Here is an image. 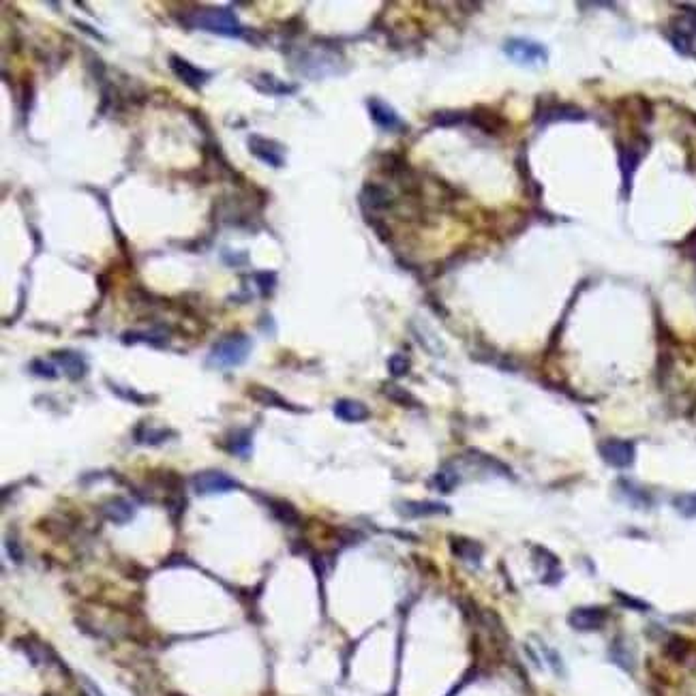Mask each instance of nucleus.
Wrapping results in <instances>:
<instances>
[{"label": "nucleus", "mask_w": 696, "mask_h": 696, "mask_svg": "<svg viewBox=\"0 0 696 696\" xmlns=\"http://www.w3.org/2000/svg\"><path fill=\"white\" fill-rule=\"evenodd\" d=\"M176 20L195 30H208L221 37H243L245 28L238 22L236 13L227 7H195L193 11H185L176 16Z\"/></svg>", "instance_id": "obj_1"}, {"label": "nucleus", "mask_w": 696, "mask_h": 696, "mask_svg": "<svg viewBox=\"0 0 696 696\" xmlns=\"http://www.w3.org/2000/svg\"><path fill=\"white\" fill-rule=\"evenodd\" d=\"M251 339L243 332H231L225 335L221 341H216L212 345L210 352V362L221 366V369H231V366H240L247 362L249 354H251Z\"/></svg>", "instance_id": "obj_2"}, {"label": "nucleus", "mask_w": 696, "mask_h": 696, "mask_svg": "<svg viewBox=\"0 0 696 696\" xmlns=\"http://www.w3.org/2000/svg\"><path fill=\"white\" fill-rule=\"evenodd\" d=\"M504 52L510 60L518 64H543L549 60V52L543 43L529 39H508Z\"/></svg>", "instance_id": "obj_3"}, {"label": "nucleus", "mask_w": 696, "mask_h": 696, "mask_svg": "<svg viewBox=\"0 0 696 696\" xmlns=\"http://www.w3.org/2000/svg\"><path fill=\"white\" fill-rule=\"evenodd\" d=\"M234 489H240L238 480H234L223 472H216V470L199 472L193 476V491L197 495H216V493H227Z\"/></svg>", "instance_id": "obj_4"}, {"label": "nucleus", "mask_w": 696, "mask_h": 696, "mask_svg": "<svg viewBox=\"0 0 696 696\" xmlns=\"http://www.w3.org/2000/svg\"><path fill=\"white\" fill-rule=\"evenodd\" d=\"M600 456L608 463L610 468L626 470L634 460V443L626 439H606L600 443Z\"/></svg>", "instance_id": "obj_5"}, {"label": "nucleus", "mask_w": 696, "mask_h": 696, "mask_svg": "<svg viewBox=\"0 0 696 696\" xmlns=\"http://www.w3.org/2000/svg\"><path fill=\"white\" fill-rule=\"evenodd\" d=\"M170 69H172V73L178 77L182 84H187L193 91H199L204 84H208V80L212 77L210 71H204V69L195 66L193 62H189L187 58H182L178 54H172L170 56Z\"/></svg>", "instance_id": "obj_6"}, {"label": "nucleus", "mask_w": 696, "mask_h": 696, "mask_svg": "<svg viewBox=\"0 0 696 696\" xmlns=\"http://www.w3.org/2000/svg\"><path fill=\"white\" fill-rule=\"evenodd\" d=\"M249 150L255 159H260L262 163L270 166V168H283L285 159H283V146L274 139H266L262 135H251L249 137Z\"/></svg>", "instance_id": "obj_7"}, {"label": "nucleus", "mask_w": 696, "mask_h": 696, "mask_svg": "<svg viewBox=\"0 0 696 696\" xmlns=\"http://www.w3.org/2000/svg\"><path fill=\"white\" fill-rule=\"evenodd\" d=\"M366 105H369V114H371L373 122L379 129H383V131H397V129H403L405 127L403 120H401V116L397 114V110L393 105H388L385 101L373 97V99L366 101Z\"/></svg>", "instance_id": "obj_8"}, {"label": "nucleus", "mask_w": 696, "mask_h": 696, "mask_svg": "<svg viewBox=\"0 0 696 696\" xmlns=\"http://www.w3.org/2000/svg\"><path fill=\"white\" fill-rule=\"evenodd\" d=\"M568 622L574 630H581V632L598 630L606 622V610L598 608V606H583V608H576V610L570 613Z\"/></svg>", "instance_id": "obj_9"}, {"label": "nucleus", "mask_w": 696, "mask_h": 696, "mask_svg": "<svg viewBox=\"0 0 696 696\" xmlns=\"http://www.w3.org/2000/svg\"><path fill=\"white\" fill-rule=\"evenodd\" d=\"M54 360L62 366V371L66 373L69 379H82L88 371L86 360L71 349H62V352H54Z\"/></svg>", "instance_id": "obj_10"}, {"label": "nucleus", "mask_w": 696, "mask_h": 696, "mask_svg": "<svg viewBox=\"0 0 696 696\" xmlns=\"http://www.w3.org/2000/svg\"><path fill=\"white\" fill-rule=\"evenodd\" d=\"M335 416L343 422H364L369 420L371 412L364 403L354 399H341L335 403Z\"/></svg>", "instance_id": "obj_11"}, {"label": "nucleus", "mask_w": 696, "mask_h": 696, "mask_svg": "<svg viewBox=\"0 0 696 696\" xmlns=\"http://www.w3.org/2000/svg\"><path fill=\"white\" fill-rule=\"evenodd\" d=\"M399 512L410 518H420V516L446 514L448 506H443L439 501H403V504H399Z\"/></svg>", "instance_id": "obj_12"}, {"label": "nucleus", "mask_w": 696, "mask_h": 696, "mask_svg": "<svg viewBox=\"0 0 696 696\" xmlns=\"http://www.w3.org/2000/svg\"><path fill=\"white\" fill-rule=\"evenodd\" d=\"M249 397L253 401H257L264 407H279V410H289V412H298V407L289 405L283 397H279L274 390L266 388V385H249Z\"/></svg>", "instance_id": "obj_13"}, {"label": "nucleus", "mask_w": 696, "mask_h": 696, "mask_svg": "<svg viewBox=\"0 0 696 696\" xmlns=\"http://www.w3.org/2000/svg\"><path fill=\"white\" fill-rule=\"evenodd\" d=\"M251 84L264 93V95H289V93H296V86H289L281 80H277V77L272 73H257Z\"/></svg>", "instance_id": "obj_14"}, {"label": "nucleus", "mask_w": 696, "mask_h": 696, "mask_svg": "<svg viewBox=\"0 0 696 696\" xmlns=\"http://www.w3.org/2000/svg\"><path fill=\"white\" fill-rule=\"evenodd\" d=\"M103 514H105V518H110L112 523H127V521H131L133 518V514H135V508H133V504L131 501H127V499H122V497H114V499H110L105 506H103Z\"/></svg>", "instance_id": "obj_15"}, {"label": "nucleus", "mask_w": 696, "mask_h": 696, "mask_svg": "<svg viewBox=\"0 0 696 696\" xmlns=\"http://www.w3.org/2000/svg\"><path fill=\"white\" fill-rule=\"evenodd\" d=\"M168 437H174L172 431H166V429H150V427H139L135 431V441L137 443H150V446H157V443H163Z\"/></svg>", "instance_id": "obj_16"}, {"label": "nucleus", "mask_w": 696, "mask_h": 696, "mask_svg": "<svg viewBox=\"0 0 696 696\" xmlns=\"http://www.w3.org/2000/svg\"><path fill=\"white\" fill-rule=\"evenodd\" d=\"M268 506H270L272 514H274L279 521H283L285 525H296V523L300 521V516H298L296 508H294L291 504H287V501H281V499H270V501H268Z\"/></svg>", "instance_id": "obj_17"}, {"label": "nucleus", "mask_w": 696, "mask_h": 696, "mask_svg": "<svg viewBox=\"0 0 696 696\" xmlns=\"http://www.w3.org/2000/svg\"><path fill=\"white\" fill-rule=\"evenodd\" d=\"M583 112L576 110V108H570V105H555V108H549L545 112V122H553V120H583Z\"/></svg>", "instance_id": "obj_18"}, {"label": "nucleus", "mask_w": 696, "mask_h": 696, "mask_svg": "<svg viewBox=\"0 0 696 696\" xmlns=\"http://www.w3.org/2000/svg\"><path fill=\"white\" fill-rule=\"evenodd\" d=\"M229 450L234 452V454H243V456H247L249 450H251V433H249V431H238V433L231 435V446H229Z\"/></svg>", "instance_id": "obj_19"}, {"label": "nucleus", "mask_w": 696, "mask_h": 696, "mask_svg": "<svg viewBox=\"0 0 696 696\" xmlns=\"http://www.w3.org/2000/svg\"><path fill=\"white\" fill-rule=\"evenodd\" d=\"M463 545H465L463 549L454 545V553H456L458 557H463L465 562L478 564V562H480V555H482V549H480L478 545H474V543H468V540H463Z\"/></svg>", "instance_id": "obj_20"}, {"label": "nucleus", "mask_w": 696, "mask_h": 696, "mask_svg": "<svg viewBox=\"0 0 696 696\" xmlns=\"http://www.w3.org/2000/svg\"><path fill=\"white\" fill-rule=\"evenodd\" d=\"M456 482H458V476L452 472V470H441L437 476H435V487L441 491V493H448V491H452L454 487H456Z\"/></svg>", "instance_id": "obj_21"}, {"label": "nucleus", "mask_w": 696, "mask_h": 696, "mask_svg": "<svg viewBox=\"0 0 696 696\" xmlns=\"http://www.w3.org/2000/svg\"><path fill=\"white\" fill-rule=\"evenodd\" d=\"M388 369L395 377H403L407 371H410V360L403 356V354H395L390 360H388Z\"/></svg>", "instance_id": "obj_22"}, {"label": "nucleus", "mask_w": 696, "mask_h": 696, "mask_svg": "<svg viewBox=\"0 0 696 696\" xmlns=\"http://www.w3.org/2000/svg\"><path fill=\"white\" fill-rule=\"evenodd\" d=\"M30 371H33L35 375H39V377H47V379H56V377H58L56 369H54L50 362L41 360V358H37V360L30 362Z\"/></svg>", "instance_id": "obj_23"}, {"label": "nucleus", "mask_w": 696, "mask_h": 696, "mask_svg": "<svg viewBox=\"0 0 696 696\" xmlns=\"http://www.w3.org/2000/svg\"><path fill=\"white\" fill-rule=\"evenodd\" d=\"M675 508L683 516H696V493L694 495H683V497L675 499Z\"/></svg>", "instance_id": "obj_24"}, {"label": "nucleus", "mask_w": 696, "mask_h": 696, "mask_svg": "<svg viewBox=\"0 0 696 696\" xmlns=\"http://www.w3.org/2000/svg\"><path fill=\"white\" fill-rule=\"evenodd\" d=\"M255 279H257V283H260L262 296H272L274 285H277V274H274V272H257Z\"/></svg>", "instance_id": "obj_25"}, {"label": "nucleus", "mask_w": 696, "mask_h": 696, "mask_svg": "<svg viewBox=\"0 0 696 696\" xmlns=\"http://www.w3.org/2000/svg\"><path fill=\"white\" fill-rule=\"evenodd\" d=\"M112 385V390L116 393V395H120V397H124V399H129V401H133V403H148V399L146 397H141V395H137V393H133V390H120L118 388V385H114V383H110Z\"/></svg>", "instance_id": "obj_26"}, {"label": "nucleus", "mask_w": 696, "mask_h": 696, "mask_svg": "<svg viewBox=\"0 0 696 696\" xmlns=\"http://www.w3.org/2000/svg\"><path fill=\"white\" fill-rule=\"evenodd\" d=\"M390 399H395V401H399V403H403V405H410V403H416L407 393H403L401 388H397V385H393V388H390Z\"/></svg>", "instance_id": "obj_27"}, {"label": "nucleus", "mask_w": 696, "mask_h": 696, "mask_svg": "<svg viewBox=\"0 0 696 696\" xmlns=\"http://www.w3.org/2000/svg\"><path fill=\"white\" fill-rule=\"evenodd\" d=\"M460 120H463V116H460V114H454V112H446L443 116H437V118H435V122H437V124H443V127H446V124L460 122Z\"/></svg>", "instance_id": "obj_28"}, {"label": "nucleus", "mask_w": 696, "mask_h": 696, "mask_svg": "<svg viewBox=\"0 0 696 696\" xmlns=\"http://www.w3.org/2000/svg\"><path fill=\"white\" fill-rule=\"evenodd\" d=\"M75 24H77V26H80V28H82L84 33H88V35H93L95 39H101V41H103V37H101V35H99L97 30H93L91 26H86V24H82V22H75Z\"/></svg>", "instance_id": "obj_29"}]
</instances>
